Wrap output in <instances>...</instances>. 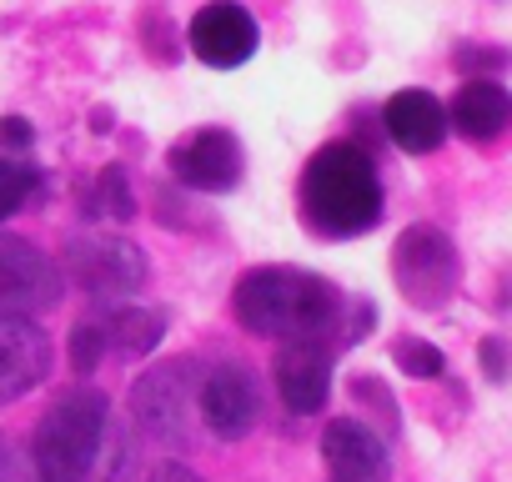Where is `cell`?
<instances>
[{"instance_id": "6da1fadb", "label": "cell", "mask_w": 512, "mask_h": 482, "mask_svg": "<svg viewBox=\"0 0 512 482\" xmlns=\"http://www.w3.org/2000/svg\"><path fill=\"white\" fill-rule=\"evenodd\" d=\"M342 307V292L302 267H251L231 292L236 322L267 342H327L342 322Z\"/></svg>"}, {"instance_id": "7a4b0ae2", "label": "cell", "mask_w": 512, "mask_h": 482, "mask_svg": "<svg viewBox=\"0 0 512 482\" xmlns=\"http://www.w3.org/2000/svg\"><path fill=\"white\" fill-rule=\"evenodd\" d=\"M302 201V221L307 231L327 236V241H347L362 236L382 221V176L377 161L357 146V141H332L322 146L297 186Z\"/></svg>"}, {"instance_id": "3957f363", "label": "cell", "mask_w": 512, "mask_h": 482, "mask_svg": "<svg viewBox=\"0 0 512 482\" xmlns=\"http://www.w3.org/2000/svg\"><path fill=\"white\" fill-rule=\"evenodd\" d=\"M111 427V402L96 387L61 392L31 437V472L36 482H86L91 462L101 452V437Z\"/></svg>"}, {"instance_id": "277c9868", "label": "cell", "mask_w": 512, "mask_h": 482, "mask_svg": "<svg viewBox=\"0 0 512 482\" xmlns=\"http://www.w3.org/2000/svg\"><path fill=\"white\" fill-rule=\"evenodd\" d=\"M392 277H397V292L422 307V312H437L452 302L457 282H462V262H457V247L442 226H407L392 247Z\"/></svg>"}, {"instance_id": "5b68a950", "label": "cell", "mask_w": 512, "mask_h": 482, "mask_svg": "<svg viewBox=\"0 0 512 482\" xmlns=\"http://www.w3.org/2000/svg\"><path fill=\"white\" fill-rule=\"evenodd\" d=\"M196 387H201V377L191 372L186 357L151 367L131 387V417H136V427L151 442L186 447L191 442V427H196Z\"/></svg>"}, {"instance_id": "8992f818", "label": "cell", "mask_w": 512, "mask_h": 482, "mask_svg": "<svg viewBox=\"0 0 512 482\" xmlns=\"http://www.w3.org/2000/svg\"><path fill=\"white\" fill-rule=\"evenodd\" d=\"M66 277L96 302H126L146 287V252L126 236H71Z\"/></svg>"}, {"instance_id": "52a82bcc", "label": "cell", "mask_w": 512, "mask_h": 482, "mask_svg": "<svg viewBox=\"0 0 512 482\" xmlns=\"http://www.w3.org/2000/svg\"><path fill=\"white\" fill-rule=\"evenodd\" d=\"M66 272L26 236L0 231V317H41L61 302Z\"/></svg>"}, {"instance_id": "ba28073f", "label": "cell", "mask_w": 512, "mask_h": 482, "mask_svg": "<svg viewBox=\"0 0 512 482\" xmlns=\"http://www.w3.org/2000/svg\"><path fill=\"white\" fill-rule=\"evenodd\" d=\"M196 417L206 422L211 437L241 442V437L256 427V417H262V387H256L251 367H241V362H216L211 372H201Z\"/></svg>"}, {"instance_id": "9c48e42d", "label": "cell", "mask_w": 512, "mask_h": 482, "mask_svg": "<svg viewBox=\"0 0 512 482\" xmlns=\"http://www.w3.org/2000/svg\"><path fill=\"white\" fill-rule=\"evenodd\" d=\"M166 166L171 176L186 186V191H231L241 181V141L221 126H201V131H186L171 151H166Z\"/></svg>"}, {"instance_id": "30bf717a", "label": "cell", "mask_w": 512, "mask_h": 482, "mask_svg": "<svg viewBox=\"0 0 512 482\" xmlns=\"http://www.w3.org/2000/svg\"><path fill=\"white\" fill-rule=\"evenodd\" d=\"M256 41H262V31H256L251 11L236 6V0H211V6L196 11L191 31H186V46L201 66L211 71H236L256 56Z\"/></svg>"}, {"instance_id": "8fae6325", "label": "cell", "mask_w": 512, "mask_h": 482, "mask_svg": "<svg viewBox=\"0 0 512 482\" xmlns=\"http://www.w3.org/2000/svg\"><path fill=\"white\" fill-rule=\"evenodd\" d=\"M51 362V337L36 317H0V407L36 392Z\"/></svg>"}, {"instance_id": "7c38bea8", "label": "cell", "mask_w": 512, "mask_h": 482, "mask_svg": "<svg viewBox=\"0 0 512 482\" xmlns=\"http://www.w3.org/2000/svg\"><path fill=\"white\" fill-rule=\"evenodd\" d=\"M322 457L332 482H387L392 472L387 437L372 432L362 417H332L322 427Z\"/></svg>"}, {"instance_id": "4fadbf2b", "label": "cell", "mask_w": 512, "mask_h": 482, "mask_svg": "<svg viewBox=\"0 0 512 482\" xmlns=\"http://www.w3.org/2000/svg\"><path fill=\"white\" fill-rule=\"evenodd\" d=\"M277 392L297 417H312L327 407L332 392V352L322 342H282L277 352Z\"/></svg>"}, {"instance_id": "5bb4252c", "label": "cell", "mask_w": 512, "mask_h": 482, "mask_svg": "<svg viewBox=\"0 0 512 482\" xmlns=\"http://www.w3.org/2000/svg\"><path fill=\"white\" fill-rule=\"evenodd\" d=\"M382 126L387 136L407 151V156H427L447 141V106L432 96V91H397L387 106H382Z\"/></svg>"}, {"instance_id": "9a60e30c", "label": "cell", "mask_w": 512, "mask_h": 482, "mask_svg": "<svg viewBox=\"0 0 512 482\" xmlns=\"http://www.w3.org/2000/svg\"><path fill=\"white\" fill-rule=\"evenodd\" d=\"M447 126H457V136L487 146L497 136L512 131V96L497 81H467L457 91V101L447 106Z\"/></svg>"}, {"instance_id": "2e32d148", "label": "cell", "mask_w": 512, "mask_h": 482, "mask_svg": "<svg viewBox=\"0 0 512 482\" xmlns=\"http://www.w3.org/2000/svg\"><path fill=\"white\" fill-rule=\"evenodd\" d=\"M101 322V342H106V357H121V362H141L161 347L166 337V317L161 312H146V307H116Z\"/></svg>"}, {"instance_id": "e0dca14e", "label": "cell", "mask_w": 512, "mask_h": 482, "mask_svg": "<svg viewBox=\"0 0 512 482\" xmlns=\"http://www.w3.org/2000/svg\"><path fill=\"white\" fill-rule=\"evenodd\" d=\"M91 477L96 482H131L136 477V442H131V432L111 417V427H106V437H101V452H96V462H91ZM86 477V482H91Z\"/></svg>"}, {"instance_id": "ac0fdd59", "label": "cell", "mask_w": 512, "mask_h": 482, "mask_svg": "<svg viewBox=\"0 0 512 482\" xmlns=\"http://www.w3.org/2000/svg\"><path fill=\"white\" fill-rule=\"evenodd\" d=\"M41 191V171L26 156H0V221H11Z\"/></svg>"}, {"instance_id": "d6986e66", "label": "cell", "mask_w": 512, "mask_h": 482, "mask_svg": "<svg viewBox=\"0 0 512 482\" xmlns=\"http://www.w3.org/2000/svg\"><path fill=\"white\" fill-rule=\"evenodd\" d=\"M96 211L101 216H111V221H131L136 216V196H131V176L121 171V166H106L101 176H96Z\"/></svg>"}, {"instance_id": "ffe728a7", "label": "cell", "mask_w": 512, "mask_h": 482, "mask_svg": "<svg viewBox=\"0 0 512 482\" xmlns=\"http://www.w3.org/2000/svg\"><path fill=\"white\" fill-rule=\"evenodd\" d=\"M392 357H397V367L407 377H442V367H447V357L432 342H422V337H397L392 342Z\"/></svg>"}, {"instance_id": "44dd1931", "label": "cell", "mask_w": 512, "mask_h": 482, "mask_svg": "<svg viewBox=\"0 0 512 482\" xmlns=\"http://www.w3.org/2000/svg\"><path fill=\"white\" fill-rule=\"evenodd\" d=\"M452 66H457L467 81H492L497 71L512 66V56H507V51H492V46H457Z\"/></svg>"}, {"instance_id": "7402d4cb", "label": "cell", "mask_w": 512, "mask_h": 482, "mask_svg": "<svg viewBox=\"0 0 512 482\" xmlns=\"http://www.w3.org/2000/svg\"><path fill=\"white\" fill-rule=\"evenodd\" d=\"M71 367L76 372H96L101 362H106V342H101V322H81L76 332H71Z\"/></svg>"}, {"instance_id": "603a6c76", "label": "cell", "mask_w": 512, "mask_h": 482, "mask_svg": "<svg viewBox=\"0 0 512 482\" xmlns=\"http://www.w3.org/2000/svg\"><path fill=\"white\" fill-rule=\"evenodd\" d=\"M482 372H487L492 382L507 377V342H502V337H487V342H482Z\"/></svg>"}, {"instance_id": "cb8c5ba5", "label": "cell", "mask_w": 512, "mask_h": 482, "mask_svg": "<svg viewBox=\"0 0 512 482\" xmlns=\"http://www.w3.org/2000/svg\"><path fill=\"white\" fill-rule=\"evenodd\" d=\"M0 146H6L11 156H21V151L31 146V126H26L21 116H6V121H0Z\"/></svg>"}, {"instance_id": "d4e9b609", "label": "cell", "mask_w": 512, "mask_h": 482, "mask_svg": "<svg viewBox=\"0 0 512 482\" xmlns=\"http://www.w3.org/2000/svg\"><path fill=\"white\" fill-rule=\"evenodd\" d=\"M146 482H206V477L196 467H186V462H156V472Z\"/></svg>"}, {"instance_id": "484cf974", "label": "cell", "mask_w": 512, "mask_h": 482, "mask_svg": "<svg viewBox=\"0 0 512 482\" xmlns=\"http://www.w3.org/2000/svg\"><path fill=\"white\" fill-rule=\"evenodd\" d=\"M0 482H21V467H16V457L6 447V432H0Z\"/></svg>"}]
</instances>
